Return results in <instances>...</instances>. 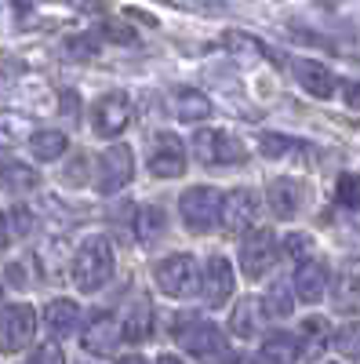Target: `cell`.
<instances>
[{"instance_id": "1", "label": "cell", "mask_w": 360, "mask_h": 364, "mask_svg": "<svg viewBox=\"0 0 360 364\" xmlns=\"http://www.w3.org/2000/svg\"><path fill=\"white\" fill-rule=\"evenodd\" d=\"M113 277V245L106 237H87L73 255V284L80 291H99Z\"/></svg>"}, {"instance_id": "2", "label": "cell", "mask_w": 360, "mask_h": 364, "mask_svg": "<svg viewBox=\"0 0 360 364\" xmlns=\"http://www.w3.org/2000/svg\"><path fill=\"white\" fill-rule=\"evenodd\" d=\"M175 339H178V346H182L190 357H197L200 364H219V360H226V336H222L215 324H207V321H200V317L175 321Z\"/></svg>"}, {"instance_id": "3", "label": "cell", "mask_w": 360, "mask_h": 364, "mask_svg": "<svg viewBox=\"0 0 360 364\" xmlns=\"http://www.w3.org/2000/svg\"><path fill=\"white\" fill-rule=\"evenodd\" d=\"M219 208H222V193L215 186H193L178 200V215H182L186 230L207 233L219 226Z\"/></svg>"}, {"instance_id": "4", "label": "cell", "mask_w": 360, "mask_h": 364, "mask_svg": "<svg viewBox=\"0 0 360 364\" xmlns=\"http://www.w3.org/2000/svg\"><path fill=\"white\" fill-rule=\"evenodd\" d=\"M157 288L171 299H190L200 288V266L193 255H168L157 266Z\"/></svg>"}, {"instance_id": "5", "label": "cell", "mask_w": 360, "mask_h": 364, "mask_svg": "<svg viewBox=\"0 0 360 364\" xmlns=\"http://www.w3.org/2000/svg\"><path fill=\"white\" fill-rule=\"evenodd\" d=\"M131 117H135V109H131L128 91H109V95H102L95 102V109H92V128L102 139H116V135L128 132Z\"/></svg>"}, {"instance_id": "6", "label": "cell", "mask_w": 360, "mask_h": 364, "mask_svg": "<svg viewBox=\"0 0 360 364\" xmlns=\"http://www.w3.org/2000/svg\"><path fill=\"white\" fill-rule=\"evenodd\" d=\"M193 154L200 164H244L248 154L229 132H219V128H200L193 135Z\"/></svg>"}, {"instance_id": "7", "label": "cell", "mask_w": 360, "mask_h": 364, "mask_svg": "<svg viewBox=\"0 0 360 364\" xmlns=\"http://www.w3.org/2000/svg\"><path fill=\"white\" fill-rule=\"evenodd\" d=\"M277 262V237L269 230H251L240 245V269L248 281H262Z\"/></svg>"}, {"instance_id": "8", "label": "cell", "mask_w": 360, "mask_h": 364, "mask_svg": "<svg viewBox=\"0 0 360 364\" xmlns=\"http://www.w3.org/2000/svg\"><path fill=\"white\" fill-rule=\"evenodd\" d=\"M33 331H37V314L29 306H8L0 310V353H18L33 343Z\"/></svg>"}, {"instance_id": "9", "label": "cell", "mask_w": 360, "mask_h": 364, "mask_svg": "<svg viewBox=\"0 0 360 364\" xmlns=\"http://www.w3.org/2000/svg\"><path fill=\"white\" fill-rule=\"evenodd\" d=\"M135 175V154L131 146H109L106 154L99 157V190L102 193H120Z\"/></svg>"}, {"instance_id": "10", "label": "cell", "mask_w": 360, "mask_h": 364, "mask_svg": "<svg viewBox=\"0 0 360 364\" xmlns=\"http://www.w3.org/2000/svg\"><path fill=\"white\" fill-rule=\"evenodd\" d=\"M258 193L255 190H233L222 197V208H219V226L229 230V233H240V230H251L255 219H258Z\"/></svg>"}, {"instance_id": "11", "label": "cell", "mask_w": 360, "mask_h": 364, "mask_svg": "<svg viewBox=\"0 0 360 364\" xmlns=\"http://www.w3.org/2000/svg\"><path fill=\"white\" fill-rule=\"evenodd\" d=\"M233 288H236V273L229 266V259L222 255H212L200 273V291L207 299V306H226V302L233 299Z\"/></svg>"}, {"instance_id": "12", "label": "cell", "mask_w": 360, "mask_h": 364, "mask_svg": "<svg viewBox=\"0 0 360 364\" xmlns=\"http://www.w3.org/2000/svg\"><path fill=\"white\" fill-rule=\"evenodd\" d=\"M186 168H190L186 146L178 142L175 135H160L153 142V149H149V171H153L157 178H182Z\"/></svg>"}, {"instance_id": "13", "label": "cell", "mask_w": 360, "mask_h": 364, "mask_svg": "<svg viewBox=\"0 0 360 364\" xmlns=\"http://www.w3.org/2000/svg\"><path fill=\"white\" fill-rule=\"evenodd\" d=\"M327 288H332V269H327L320 259L298 262L295 281H291V291H295L298 299H302V302H320Z\"/></svg>"}, {"instance_id": "14", "label": "cell", "mask_w": 360, "mask_h": 364, "mask_svg": "<svg viewBox=\"0 0 360 364\" xmlns=\"http://www.w3.org/2000/svg\"><path fill=\"white\" fill-rule=\"evenodd\" d=\"M302 200H306V190H302L298 178H273L269 190H266V204H269V211H273L277 219H295L298 208H302Z\"/></svg>"}, {"instance_id": "15", "label": "cell", "mask_w": 360, "mask_h": 364, "mask_svg": "<svg viewBox=\"0 0 360 364\" xmlns=\"http://www.w3.org/2000/svg\"><path fill=\"white\" fill-rule=\"evenodd\" d=\"M332 295H335V310L360 314V255H353V259H346L339 266Z\"/></svg>"}, {"instance_id": "16", "label": "cell", "mask_w": 360, "mask_h": 364, "mask_svg": "<svg viewBox=\"0 0 360 364\" xmlns=\"http://www.w3.org/2000/svg\"><path fill=\"white\" fill-rule=\"evenodd\" d=\"M120 339H124L120 336V321L113 314H99V317H92V324H87L80 343H84L87 353H113Z\"/></svg>"}, {"instance_id": "17", "label": "cell", "mask_w": 360, "mask_h": 364, "mask_svg": "<svg viewBox=\"0 0 360 364\" xmlns=\"http://www.w3.org/2000/svg\"><path fill=\"white\" fill-rule=\"evenodd\" d=\"M295 77L313 99H332L335 95V73L324 63H313V58H298L295 63Z\"/></svg>"}, {"instance_id": "18", "label": "cell", "mask_w": 360, "mask_h": 364, "mask_svg": "<svg viewBox=\"0 0 360 364\" xmlns=\"http://www.w3.org/2000/svg\"><path fill=\"white\" fill-rule=\"evenodd\" d=\"M44 324H48V331L55 339H66V336H73L77 324H80V306L73 299H51L48 310H44Z\"/></svg>"}, {"instance_id": "19", "label": "cell", "mask_w": 360, "mask_h": 364, "mask_svg": "<svg viewBox=\"0 0 360 364\" xmlns=\"http://www.w3.org/2000/svg\"><path fill=\"white\" fill-rule=\"evenodd\" d=\"M327 343H332V324L324 317H306L302 328H298V357L317 360L327 350Z\"/></svg>"}, {"instance_id": "20", "label": "cell", "mask_w": 360, "mask_h": 364, "mask_svg": "<svg viewBox=\"0 0 360 364\" xmlns=\"http://www.w3.org/2000/svg\"><path fill=\"white\" fill-rule=\"evenodd\" d=\"M66 149H70V135L58 132V128H40V132L29 135V154H33L40 164H51L58 157H66Z\"/></svg>"}, {"instance_id": "21", "label": "cell", "mask_w": 360, "mask_h": 364, "mask_svg": "<svg viewBox=\"0 0 360 364\" xmlns=\"http://www.w3.org/2000/svg\"><path fill=\"white\" fill-rule=\"evenodd\" d=\"M295 360H298V339L288 331L269 336L258 350V364H295Z\"/></svg>"}, {"instance_id": "22", "label": "cell", "mask_w": 360, "mask_h": 364, "mask_svg": "<svg viewBox=\"0 0 360 364\" xmlns=\"http://www.w3.org/2000/svg\"><path fill=\"white\" fill-rule=\"evenodd\" d=\"M153 328H157V321H153V310L149 306H135L124 321H120V336H124V343H149L153 339Z\"/></svg>"}, {"instance_id": "23", "label": "cell", "mask_w": 360, "mask_h": 364, "mask_svg": "<svg viewBox=\"0 0 360 364\" xmlns=\"http://www.w3.org/2000/svg\"><path fill=\"white\" fill-rule=\"evenodd\" d=\"M171 109H175L178 120H207L212 117V99L200 95V91H193V87H182V91H175Z\"/></svg>"}, {"instance_id": "24", "label": "cell", "mask_w": 360, "mask_h": 364, "mask_svg": "<svg viewBox=\"0 0 360 364\" xmlns=\"http://www.w3.org/2000/svg\"><path fill=\"white\" fill-rule=\"evenodd\" d=\"M168 230V215L160 204H142L138 215H135V237L142 240V245H153V240Z\"/></svg>"}, {"instance_id": "25", "label": "cell", "mask_w": 360, "mask_h": 364, "mask_svg": "<svg viewBox=\"0 0 360 364\" xmlns=\"http://www.w3.org/2000/svg\"><path fill=\"white\" fill-rule=\"evenodd\" d=\"M229 331L236 339H255L258 336V299H240L229 314Z\"/></svg>"}, {"instance_id": "26", "label": "cell", "mask_w": 360, "mask_h": 364, "mask_svg": "<svg viewBox=\"0 0 360 364\" xmlns=\"http://www.w3.org/2000/svg\"><path fill=\"white\" fill-rule=\"evenodd\" d=\"M29 120L22 113H11V109H0V146L11 149L18 142H29Z\"/></svg>"}, {"instance_id": "27", "label": "cell", "mask_w": 360, "mask_h": 364, "mask_svg": "<svg viewBox=\"0 0 360 364\" xmlns=\"http://www.w3.org/2000/svg\"><path fill=\"white\" fill-rule=\"evenodd\" d=\"M0 186L4 190H37L40 186V175L33 168H26V164H4L0 168Z\"/></svg>"}, {"instance_id": "28", "label": "cell", "mask_w": 360, "mask_h": 364, "mask_svg": "<svg viewBox=\"0 0 360 364\" xmlns=\"http://www.w3.org/2000/svg\"><path fill=\"white\" fill-rule=\"evenodd\" d=\"M269 317H288L291 310H295V302H291V288L280 281V284H273L266 291V306H262Z\"/></svg>"}, {"instance_id": "29", "label": "cell", "mask_w": 360, "mask_h": 364, "mask_svg": "<svg viewBox=\"0 0 360 364\" xmlns=\"http://www.w3.org/2000/svg\"><path fill=\"white\" fill-rule=\"evenodd\" d=\"M332 343H335V350H339L342 357H360V321L342 324L335 336H332Z\"/></svg>"}, {"instance_id": "30", "label": "cell", "mask_w": 360, "mask_h": 364, "mask_svg": "<svg viewBox=\"0 0 360 364\" xmlns=\"http://www.w3.org/2000/svg\"><path fill=\"white\" fill-rule=\"evenodd\" d=\"M335 200H339L342 208H360V175H353V171L339 175V182H335Z\"/></svg>"}, {"instance_id": "31", "label": "cell", "mask_w": 360, "mask_h": 364, "mask_svg": "<svg viewBox=\"0 0 360 364\" xmlns=\"http://www.w3.org/2000/svg\"><path fill=\"white\" fill-rule=\"evenodd\" d=\"M310 252H313V237H310V233H288V237H284V255H288V259L306 262Z\"/></svg>"}, {"instance_id": "32", "label": "cell", "mask_w": 360, "mask_h": 364, "mask_svg": "<svg viewBox=\"0 0 360 364\" xmlns=\"http://www.w3.org/2000/svg\"><path fill=\"white\" fill-rule=\"evenodd\" d=\"M8 230H11V237H26L29 230H33V211H29L26 204H15L8 211Z\"/></svg>"}, {"instance_id": "33", "label": "cell", "mask_w": 360, "mask_h": 364, "mask_svg": "<svg viewBox=\"0 0 360 364\" xmlns=\"http://www.w3.org/2000/svg\"><path fill=\"white\" fill-rule=\"evenodd\" d=\"M258 146H262V154H266V157H273V161L295 149V142H291V139H284V135H262V139H258Z\"/></svg>"}, {"instance_id": "34", "label": "cell", "mask_w": 360, "mask_h": 364, "mask_svg": "<svg viewBox=\"0 0 360 364\" xmlns=\"http://www.w3.org/2000/svg\"><path fill=\"white\" fill-rule=\"evenodd\" d=\"M29 364H66V350L58 343H44V346H37V353H33Z\"/></svg>"}, {"instance_id": "35", "label": "cell", "mask_w": 360, "mask_h": 364, "mask_svg": "<svg viewBox=\"0 0 360 364\" xmlns=\"http://www.w3.org/2000/svg\"><path fill=\"white\" fill-rule=\"evenodd\" d=\"M8 248H11V230H8V215L0 211V259H4Z\"/></svg>"}, {"instance_id": "36", "label": "cell", "mask_w": 360, "mask_h": 364, "mask_svg": "<svg viewBox=\"0 0 360 364\" xmlns=\"http://www.w3.org/2000/svg\"><path fill=\"white\" fill-rule=\"evenodd\" d=\"M8 284L26 288V269H22V266H8Z\"/></svg>"}, {"instance_id": "37", "label": "cell", "mask_w": 360, "mask_h": 364, "mask_svg": "<svg viewBox=\"0 0 360 364\" xmlns=\"http://www.w3.org/2000/svg\"><path fill=\"white\" fill-rule=\"evenodd\" d=\"M346 102L353 109H360V84H346Z\"/></svg>"}, {"instance_id": "38", "label": "cell", "mask_w": 360, "mask_h": 364, "mask_svg": "<svg viewBox=\"0 0 360 364\" xmlns=\"http://www.w3.org/2000/svg\"><path fill=\"white\" fill-rule=\"evenodd\" d=\"M222 364H258V360H251V357H244V353H236V357H226Z\"/></svg>"}, {"instance_id": "39", "label": "cell", "mask_w": 360, "mask_h": 364, "mask_svg": "<svg viewBox=\"0 0 360 364\" xmlns=\"http://www.w3.org/2000/svg\"><path fill=\"white\" fill-rule=\"evenodd\" d=\"M157 364H186V360H178L175 353H160V357H157Z\"/></svg>"}, {"instance_id": "40", "label": "cell", "mask_w": 360, "mask_h": 364, "mask_svg": "<svg viewBox=\"0 0 360 364\" xmlns=\"http://www.w3.org/2000/svg\"><path fill=\"white\" fill-rule=\"evenodd\" d=\"M116 364H146V360H142V357H120Z\"/></svg>"}, {"instance_id": "41", "label": "cell", "mask_w": 360, "mask_h": 364, "mask_svg": "<svg viewBox=\"0 0 360 364\" xmlns=\"http://www.w3.org/2000/svg\"><path fill=\"white\" fill-rule=\"evenodd\" d=\"M0 306H4V288H0Z\"/></svg>"}, {"instance_id": "42", "label": "cell", "mask_w": 360, "mask_h": 364, "mask_svg": "<svg viewBox=\"0 0 360 364\" xmlns=\"http://www.w3.org/2000/svg\"><path fill=\"white\" fill-rule=\"evenodd\" d=\"M15 4H22V8H26V0H15Z\"/></svg>"}, {"instance_id": "43", "label": "cell", "mask_w": 360, "mask_h": 364, "mask_svg": "<svg viewBox=\"0 0 360 364\" xmlns=\"http://www.w3.org/2000/svg\"><path fill=\"white\" fill-rule=\"evenodd\" d=\"M356 364H360V357H356Z\"/></svg>"}]
</instances>
